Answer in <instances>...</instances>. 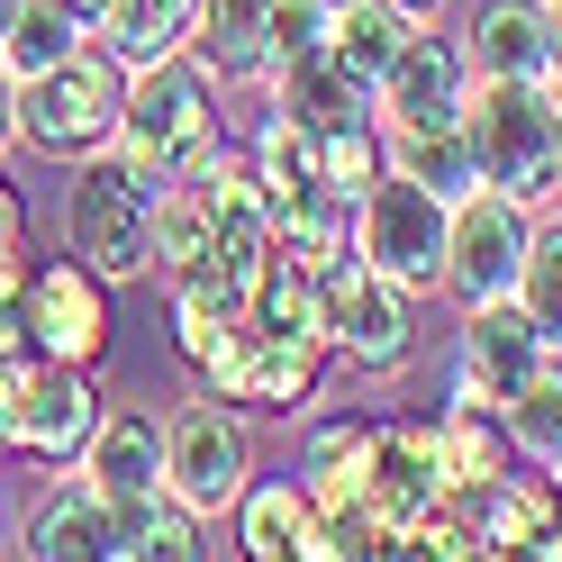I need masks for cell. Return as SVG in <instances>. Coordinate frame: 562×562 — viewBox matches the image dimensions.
Wrapping results in <instances>:
<instances>
[{
	"label": "cell",
	"instance_id": "7402d4cb",
	"mask_svg": "<svg viewBox=\"0 0 562 562\" xmlns=\"http://www.w3.org/2000/svg\"><path fill=\"white\" fill-rule=\"evenodd\" d=\"M146 255H155V281H164V291L218 263V236H209V191H200V182H164V191H155Z\"/></svg>",
	"mask_w": 562,
	"mask_h": 562
},
{
	"label": "cell",
	"instance_id": "6da1fadb",
	"mask_svg": "<svg viewBox=\"0 0 562 562\" xmlns=\"http://www.w3.org/2000/svg\"><path fill=\"white\" fill-rule=\"evenodd\" d=\"M218 74L200 55H164V64H136L127 74V110L110 146L136 155L155 182H209L227 164V119H218Z\"/></svg>",
	"mask_w": 562,
	"mask_h": 562
},
{
	"label": "cell",
	"instance_id": "e575fe53",
	"mask_svg": "<svg viewBox=\"0 0 562 562\" xmlns=\"http://www.w3.org/2000/svg\"><path fill=\"white\" fill-rule=\"evenodd\" d=\"M544 10H553V82H562V0H544Z\"/></svg>",
	"mask_w": 562,
	"mask_h": 562
},
{
	"label": "cell",
	"instance_id": "d590c367",
	"mask_svg": "<svg viewBox=\"0 0 562 562\" xmlns=\"http://www.w3.org/2000/svg\"><path fill=\"white\" fill-rule=\"evenodd\" d=\"M19 10H27V0H0V37H10V19H19Z\"/></svg>",
	"mask_w": 562,
	"mask_h": 562
},
{
	"label": "cell",
	"instance_id": "4316f807",
	"mask_svg": "<svg viewBox=\"0 0 562 562\" xmlns=\"http://www.w3.org/2000/svg\"><path fill=\"white\" fill-rule=\"evenodd\" d=\"M272 255H291L300 272H336L345 255H355V200L318 191V200L281 209V218H272Z\"/></svg>",
	"mask_w": 562,
	"mask_h": 562
},
{
	"label": "cell",
	"instance_id": "ac0fdd59",
	"mask_svg": "<svg viewBox=\"0 0 562 562\" xmlns=\"http://www.w3.org/2000/svg\"><path fill=\"white\" fill-rule=\"evenodd\" d=\"M82 472L110 490V499H146V490H164V417L146 408H110L82 445Z\"/></svg>",
	"mask_w": 562,
	"mask_h": 562
},
{
	"label": "cell",
	"instance_id": "e0dca14e",
	"mask_svg": "<svg viewBox=\"0 0 562 562\" xmlns=\"http://www.w3.org/2000/svg\"><path fill=\"white\" fill-rule=\"evenodd\" d=\"M227 517H236V553H255V562L308 553L318 562V499H308V481H245V499Z\"/></svg>",
	"mask_w": 562,
	"mask_h": 562
},
{
	"label": "cell",
	"instance_id": "f1b7e54d",
	"mask_svg": "<svg viewBox=\"0 0 562 562\" xmlns=\"http://www.w3.org/2000/svg\"><path fill=\"white\" fill-rule=\"evenodd\" d=\"M526 318H536V336L562 355V218H536V236H526V263H517V291H508Z\"/></svg>",
	"mask_w": 562,
	"mask_h": 562
},
{
	"label": "cell",
	"instance_id": "8fae6325",
	"mask_svg": "<svg viewBox=\"0 0 562 562\" xmlns=\"http://www.w3.org/2000/svg\"><path fill=\"white\" fill-rule=\"evenodd\" d=\"M553 355V345L536 336V318H526L517 300H481L463 336H453V400H472V408H508L526 391V372H536Z\"/></svg>",
	"mask_w": 562,
	"mask_h": 562
},
{
	"label": "cell",
	"instance_id": "ba28073f",
	"mask_svg": "<svg viewBox=\"0 0 562 562\" xmlns=\"http://www.w3.org/2000/svg\"><path fill=\"white\" fill-rule=\"evenodd\" d=\"M536 218L544 209H526V200H508V191H463L445 209V300H463V308H481V300H508L517 291V263H526V236H536Z\"/></svg>",
	"mask_w": 562,
	"mask_h": 562
},
{
	"label": "cell",
	"instance_id": "277c9868",
	"mask_svg": "<svg viewBox=\"0 0 562 562\" xmlns=\"http://www.w3.org/2000/svg\"><path fill=\"white\" fill-rule=\"evenodd\" d=\"M119 110H127V64L91 37L74 64L19 82V146L46 155V164H74V155H91V146L119 136Z\"/></svg>",
	"mask_w": 562,
	"mask_h": 562
},
{
	"label": "cell",
	"instance_id": "1f68e13d",
	"mask_svg": "<svg viewBox=\"0 0 562 562\" xmlns=\"http://www.w3.org/2000/svg\"><path fill=\"white\" fill-rule=\"evenodd\" d=\"M27 263H37L27 245H0V308H19V291H27Z\"/></svg>",
	"mask_w": 562,
	"mask_h": 562
},
{
	"label": "cell",
	"instance_id": "cb8c5ba5",
	"mask_svg": "<svg viewBox=\"0 0 562 562\" xmlns=\"http://www.w3.org/2000/svg\"><path fill=\"white\" fill-rule=\"evenodd\" d=\"M408 37H417V10H400V0H345L327 55H336L363 91H381V74L400 64V46H408Z\"/></svg>",
	"mask_w": 562,
	"mask_h": 562
},
{
	"label": "cell",
	"instance_id": "44dd1931",
	"mask_svg": "<svg viewBox=\"0 0 562 562\" xmlns=\"http://www.w3.org/2000/svg\"><path fill=\"white\" fill-rule=\"evenodd\" d=\"M272 82V110L281 119H300V127H345V119H372V91L345 74L336 55H300V64H281V74H263Z\"/></svg>",
	"mask_w": 562,
	"mask_h": 562
},
{
	"label": "cell",
	"instance_id": "484cf974",
	"mask_svg": "<svg viewBox=\"0 0 562 562\" xmlns=\"http://www.w3.org/2000/svg\"><path fill=\"white\" fill-rule=\"evenodd\" d=\"M191 10L200 0H110V10H100V46H110L127 74L136 64H164V55L191 46Z\"/></svg>",
	"mask_w": 562,
	"mask_h": 562
},
{
	"label": "cell",
	"instance_id": "5b68a950",
	"mask_svg": "<svg viewBox=\"0 0 562 562\" xmlns=\"http://www.w3.org/2000/svg\"><path fill=\"white\" fill-rule=\"evenodd\" d=\"M318 381H327V336H291V327H263L255 308L200 355V391L209 400H227V408H272V417H291L318 400Z\"/></svg>",
	"mask_w": 562,
	"mask_h": 562
},
{
	"label": "cell",
	"instance_id": "f35d334b",
	"mask_svg": "<svg viewBox=\"0 0 562 562\" xmlns=\"http://www.w3.org/2000/svg\"><path fill=\"white\" fill-rule=\"evenodd\" d=\"M327 10H345V0H327Z\"/></svg>",
	"mask_w": 562,
	"mask_h": 562
},
{
	"label": "cell",
	"instance_id": "4dcf8cb0",
	"mask_svg": "<svg viewBox=\"0 0 562 562\" xmlns=\"http://www.w3.org/2000/svg\"><path fill=\"white\" fill-rule=\"evenodd\" d=\"M327 37H336L327 0H272V64L263 74H281V64H300V55H327Z\"/></svg>",
	"mask_w": 562,
	"mask_h": 562
},
{
	"label": "cell",
	"instance_id": "836d02e7",
	"mask_svg": "<svg viewBox=\"0 0 562 562\" xmlns=\"http://www.w3.org/2000/svg\"><path fill=\"white\" fill-rule=\"evenodd\" d=\"M0 245H27V200L0 182Z\"/></svg>",
	"mask_w": 562,
	"mask_h": 562
},
{
	"label": "cell",
	"instance_id": "74e56055",
	"mask_svg": "<svg viewBox=\"0 0 562 562\" xmlns=\"http://www.w3.org/2000/svg\"><path fill=\"white\" fill-rule=\"evenodd\" d=\"M400 10H417V19H427V10H436V0H400Z\"/></svg>",
	"mask_w": 562,
	"mask_h": 562
},
{
	"label": "cell",
	"instance_id": "5bb4252c",
	"mask_svg": "<svg viewBox=\"0 0 562 562\" xmlns=\"http://www.w3.org/2000/svg\"><path fill=\"white\" fill-rule=\"evenodd\" d=\"M381 155H391V172L427 182L445 209L463 200V191H481V155H472L463 110H453V119H400V127H381Z\"/></svg>",
	"mask_w": 562,
	"mask_h": 562
},
{
	"label": "cell",
	"instance_id": "8992f818",
	"mask_svg": "<svg viewBox=\"0 0 562 562\" xmlns=\"http://www.w3.org/2000/svg\"><path fill=\"white\" fill-rule=\"evenodd\" d=\"M245 481H255V436H245V408L227 400H182L164 417V490L172 499H191L209 526H218L236 499H245Z\"/></svg>",
	"mask_w": 562,
	"mask_h": 562
},
{
	"label": "cell",
	"instance_id": "8d00e7d4",
	"mask_svg": "<svg viewBox=\"0 0 562 562\" xmlns=\"http://www.w3.org/2000/svg\"><path fill=\"white\" fill-rule=\"evenodd\" d=\"M74 10H82V19H91V27H100V10H110V0H74Z\"/></svg>",
	"mask_w": 562,
	"mask_h": 562
},
{
	"label": "cell",
	"instance_id": "ffe728a7",
	"mask_svg": "<svg viewBox=\"0 0 562 562\" xmlns=\"http://www.w3.org/2000/svg\"><path fill=\"white\" fill-rule=\"evenodd\" d=\"M119 508V562H200L218 553L209 544V517L172 490H146V499H110Z\"/></svg>",
	"mask_w": 562,
	"mask_h": 562
},
{
	"label": "cell",
	"instance_id": "2e32d148",
	"mask_svg": "<svg viewBox=\"0 0 562 562\" xmlns=\"http://www.w3.org/2000/svg\"><path fill=\"white\" fill-rule=\"evenodd\" d=\"M182 55H200L218 82H263V64H272V0H200Z\"/></svg>",
	"mask_w": 562,
	"mask_h": 562
},
{
	"label": "cell",
	"instance_id": "d6a6232c",
	"mask_svg": "<svg viewBox=\"0 0 562 562\" xmlns=\"http://www.w3.org/2000/svg\"><path fill=\"white\" fill-rule=\"evenodd\" d=\"M10 146H19V74L0 64V155H10Z\"/></svg>",
	"mask_w": 562,
	"mask_h": 562
},
{
	"label": "cell",
	"instance_id": "d6986e66",
	"mask_svg": "<svg viewBox=\"0 0 562 562\" xmlns=\"http://www.w3.org/2000/svg\"><path fill=\"white\" fill-rule=\"evenodd\" d=\"M508 417L499 408H472V400H453L445 417H436V472H445V490L453 499H472V490H490L508 472Z\"/></svg>",
	"mask_w": 562,
	"mask_h": 562
},
{
	"label": "cell",
	"instance_id": "603a6c76",
	"mask_svg": "<svg viewBox=\"0 0 562 562\" xmlns=\"http://www.w3.org/2000/svg\"><path fill=\"white\" fill-rule=\"evenodd\" d=\"M255 182H263V200H272V218H281V209H300V200H318V191H327V136L272 110V119L255 127Z\"/></svg>",
	"mask_w": 562,
	"mask_h": 562
},
{
	"label": "cell",
	"instance_id": "7a4b0ae2",
	"mask_svg": "<svg viewBox=\"0 0 562 562\" xmlns=\"http://www.w3.org/2000/svg\"><path fill=\"white\" fill-rule=\"evenodd\" d=\"M463 127L481 155V182L526 209L562 200V82L536 74H472L463 82Z\"/></svg>",
	"mask_w": 562,
	"mask_h": 562
},
{
	"label": "cell",
	"instance_id": "f546056e",
	"mask_svg": "<svg viewBox=\"0 0 562 562\" xmlns=\"http://www.w3.org/2000/svg\"><path fill=\"white\" fill-rule=\"evenodd\" d=\"M381 119H345V127H327V191H345V200H363L372 182H381Z\"/></svg>",
	"mask_w": 562,
	"mask_h": 562
},
{
	"label": "cell",
	"instance_id": "d4e9b609",
	"mask_svg": "<svg viewBox=\"0 0 562 562\" xmlns=\"http://www.w3.org/2000/svg\"><path fill=\"white\" fill-rule=\"evenodd\" d=\"M91 37L100 27L74 10V0H27V10L10 19V37H0V64H10L19 82H37V74H55V64H74Z\"/></svg>",
	"mask_w": 562,
	"mask_h": 562
},
{
	"label": "cell",
	"instance_id": "9c48e42d",
	"mask_svg": "<svg viewBox=\"0 0 562 562\" xmlns=\"http://www.w3.org/2000/svg\"><path fill=\"white\" fill-rule=\"evenodd\" d=\"M355 255L381 263L400 291H445V200L381 164V182L355 200Z\"/></svg>",
	"mask_w": 562,
	"mask_h": 562
},
{
	"label": "cell",
	"instance_id": "9a60e30c",
	"mask_svg": "<svg viewBox=\"0 0 562 562\" xmlns=\"http://www.w3.org/2000/svg\"><path fill=\"white\" fill-rule=\"evenodd\" d=\"M472 74H536L553 82V10L544 0H481V19L463 27Z\"/></svg>",
	"mask_w": 562,
	"mask_h": 562
},
{
	"label": "cell",
	"instance_id": "83f0119b",
	"mask_svg": "<svg viewBox=\"0 0 562 562\" xmlns=\"http://www.w3.org/2000/svg\"><path fill=\"white\" fill-rule=\"evenodd\" d=\"M499 417H508V445L526 453V463H553L562 453V355H544L536 372H526V391Z\"/></svg>",
	"mask_w": 562,
	"mask_h": 562
},
{
	"label": "cell",
	"instance_id": "7c38bea8",
	"mask_svg": "<svg viewBox=\"0 0 562 562\" xmlns=\"http://www.w3.org/2000/svg\"><path fill=\"white\" fill-rule=\"evenodd\" d=\"M10 553H27V562H119V508H110V490H100L91 472L46 481V499L27 508Z\"/></svg>",
	"mask_w": 562,
	"mask_h": 562
},
{
	"label": "cell",
	"instance_id": "ab89813d",
	"mask_svg": "<svg viewBox=\"0 0 562 562\" xmlns=\"http://www.w3.org/2000/svg\"><path fill=\"white\" fill-rule=\"evenodd\" d=\"M553 218H562V200H553Z\"/></svg>",
	"mask_w": 562,
	"mask_h": 562
},
{
	"label": "cell",
	"instance_id": "52a82bcc",
	"mask_svg": "<svg viewBox=\"0 0 562 562\" xmlns=\"http://www.w3.org/2000/svg\"><path fill=\"white\" fill-rule=\"evenodd\" d=\"M318 300H327V355L363 372H400L417 355V291H400L381 263L345 255L336 272H318Z\"/></svg>",
	"mask_w": 562,
	"mask_h": 562
},
{
	"label": "cell",
	"instance_id": "3957f363",
	"mask_svg": "<svg viewBox=\"0 0 562 562\" xmlns=\"http://www.w3.org/2000/svg\"><path fill=\"white\" fill-rule=\"evenodd\" d=\"M155 172L136 164V155H119V146H91V155H74V182H64V245L110 281H146L155 272V255H146V218H155Z\"/></svg>",
	"mask_w": 562,
	"mask_h": 562
},
{
	"label": "cell",
	"instance_id": "30bf717a",
	"mask_svg": "<svg viewBox=\"0 0 562 562\" xmlns=\"http://www.w3.org/2000/svg\"><path fill=\"white\" fill-rule=\"evenodd\" d=\"M19 327L55 363H100V355H110V336H119L110 281H100L74 245H64V255H37V263H27V291H19Z\"/></svg>",
	"mask_w": 562,
	"mask_h": 562
},
{
	"label": "cell",
	"instance_id": "4fadbf2b",
	"mask_svg": "<svg viewBox=\"0 0 562 562\" xmlns=\"http://www.w3.org/2000/svg\"><path fill=\"white\" fill-rule=\"evenodd\" d=\"M463 82H472L463 37L417 27V37L400 46V64L381 74V91H372V119L381 127H400V119H453V110H463Z\"/></svg>",
	"mask_w": 562,
	"mask_h": 562
}]
</instances>
